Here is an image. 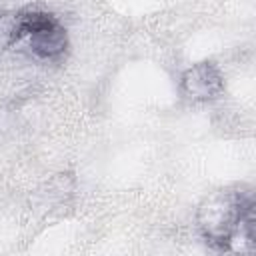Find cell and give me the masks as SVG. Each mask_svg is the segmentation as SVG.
<instances>
[{
	"mask_svg": "<svg viewBox=\"0 0 256 256\" xmlns=\"http://www.w3.org/2000/svg\"><path fill=\"white\" fill-rule=\"evenodd\" d=\"M254 194L244 186H226L206 194L196 208V226L202 238L218 248L230 250L240 236L246 216L254 214Z\"/></svg>",
	"mask_w": 256,
	"mask_h": 256,
	"instance_id": "obj_1",
	"label": "cell"
},
{
	"mask_svg": "<svg viewBox=\"0 0 256 256\" xmlns=\"http://www.w3.org/2000/svg\"><path fill=\"white\" fill-rule=\"evenodd\" d=\"M22 42L36 58L56 60L68 50V32L56 16L42 10H26L14 14L12 46Z\"/></svg>",
	"mask_w": 256,
	"mask_h": 256,
	"instance_id": "obj_2",
	"label": "cell"
},
{
	"mask_svg": "<svg viewBox=\"0 0 256 256\" xmlns=\"http://www.w3.org/2000/svg\"><path fill=\"white\" fill-rule=\"evenodd\" d=\"M180 92L190 102H210L224 92V76L220 68L210 62H198L180 76Z\"/></svg>",
	"mask_w": 256,
	"mask_h": 256,
	"instance_id": "obj_3",
	"label": "cell"
}]
</instances>
